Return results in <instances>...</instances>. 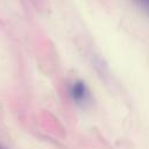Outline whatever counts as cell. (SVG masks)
Here are the masks:
<instances>
[{"mask_svg": "<svg viewBox=\"0 0 149 149\" xmlns=\"http://www.w3.org/2000/svg\"><path fill=\"white\" fill-rule=\"evenodd\" d=\"M140 3H142L143 6H146V7H148L149 8V0H137Z\"/></svg>", "mask_w": 149, "mask_h": 149, "instance_id": "obj_2", "label": "cell"}, {"mask_svg": "<svg viewBox=\"0 0 149 149\" xmlns=\"http://www.w3.org/2000/svg\"><path fill=\"white\" fill-rule=\"evenodd\" d=\"M69 95L77 105H84L90 100V91L83 80H74L69 86Z\"/></svg>", "mask_w": 149, "mask_h": 149, "instance_id": "obj_1", "label": "cell"}, {"mask_svg": "<svg viewBox=\"0 0 149 149\" xmlns=\"http://www.w3.org/2000/svg\"><path fill=\"white\" fill-rule=\"evenodd\" d=\"M0 149H3V148H2V147H0Z\"/></svg>", "mask_w": 149, "mask_h": 149, "instance_id": "obj_3", "label": "cell"}]
</instances>
